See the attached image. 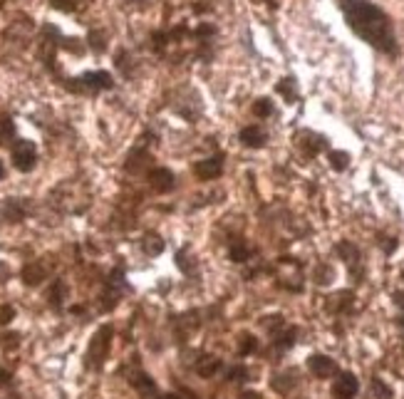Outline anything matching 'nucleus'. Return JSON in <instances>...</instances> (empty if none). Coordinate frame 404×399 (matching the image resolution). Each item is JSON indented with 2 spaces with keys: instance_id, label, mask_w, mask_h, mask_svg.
I'll list each match as a JSON object with an SVG mask.
<instances>
[{
  "instance_id": "1",
  "label": "nucleus",
  "mask_w": 404,
  "mask_h": 399,
  "mask_svg": "<svg viewBox=\"0 0 404 399\" xmlns=\"http://www.w3.org/2000/svg\"><path fill=\"white\" fill-rule=\"evenodd\" d=\"M345 23L362 43L375 48L377 53L387 55V58H400V43H397L395 23H392L390 13L382 10L372 0H337Z\"/></svg>"
},
{
  "instance_id": "2",
  "label": "nucleus",
  "mask_w": 404,
  "mask_h": 399,
  "mask_svg": "<svg viewBox=\"0 0 404 399\" xmlns=\"http://www.w3.org/2000/svg\"><path fill=\"white\" fill-rule=\"evenodd\" d=\"M112 337H114V327L112 325H102L97 332L92 335L87 345V352H84V367L92 372H99L104 367L109 357V350H112Z\"/></svg>"
},
{
  "instance_id": "3",
  "label": "nucleus",
  "mask_w": 404,
  "mask_h": 399,
  "mask_svg": "<svg viewBox=\"0 0 404 399\" xmlns=\"http://www.w3.org/2000/svg\"><path fill=\"white\" fill-rule=\"evenodd\" d=\"M70 89L72 92H80V94H97L102 89H112L114 87V80L109 72L104 70H94V72H84L80 75L77 80H70Z\"/></svg>"
},
{
  "instance_id": "4",
  "label": "nucleus",
  "mask_w": 404,
  "mask_h": 399,
  "mask_svg": "<svg viewBox=\"0 0 404 399\" xmlns=\"http://www.w3.org/2000/svg\"><path fill=\"white\" fill-rule=\"evenodd\" d=\"M10 159H13V166L18 171H23V174H28V171L35 169V164H38V146H35V141L30 139H18L13 144V149H10Z\"/></svg>"
},
{
  "instance_id": "5",
  "label": "nucleus",
  "mask_w": 404,
  "mask_h": 399,
  "mask_svg": "<svg viewBox=\"0 0 404 399\" xmlns=\"http://www.w3.org/2000/svg\"><path fill=\"white\" fill-rule=\"evenodd\" d=\"M360 392V380L352 372H337L332 382V399H355Z\"/></svg>"
},
{
  "instance_id": "6",
  "label": "nucleus",
  "mask_w": 404,
  "mask_h": 399,
  "mask_svg": "<svg viewBox=\"0 0 404 399\" xmlns=\"http://www.w3.org/2000/svg\"><path fill=\"white\" fill-rule=\"evenodd\" d=\"M194 174L199 176L201 181H214L224 174V154H214L206 156V159L196 161L194 164Z\"/></svg>"
},
{
  "instance_id": "7",
  "label": "nucleus",
  "mask_w": 404,
  "mask_h": 399,
  "mask_svg": "<svg viewBox=\"0 0 404 399\" xmlns=\"http://www.w3.org/2000/svg\"><path fill=\"white\" fill-rule=\"evenodd\" d=\"M307 370H310V375L317 377V380H330V377H335L337 372H340V367L327 355H310L307 357Z\"/></svg>"
},
{
  "instance_id": "8",
  "label": "nucleus",
  "mask_w": 404,
  "mask_h": 399,
  "mask_svg": "<svg viewBox=\"0 0 404 399\" xmlns=\"http://www.w3.org/2000/svg\"><path fill=\"white\" fill-rule=\"evenodd\" d=\"M127 382L134 387L136 392H139L141 399H159L161 397V392L156 390V382L151 380V377L146 375L144 370H139V367H136L134 372H129V380Z\"/></svg>"
},
{
  "instance_id": "9",
  "label": "nucleus",
  "mask_w": 404,
  "mask_h": 399,
  "mask_svg": "<svg viewBox=\"0 0 404 399\" xmlns=\"http://www.w3.org/2000/svg\"><path fill=\"white\" fill-rule=\"evenodd\" d=\"M146 179H149V186L156 191V194H169V191L176 186V176H174V171H171V169H164V166H156V169H149Z\"/></svg>"
},
{
  "instance_id": "10",
  "label": "nucleus",
  "mask_w": 404,
  "mask_h": 399,
  "mask_svg": "<svg viewBox=\"0 0 404 399\" xmlns=\"http://www.w3.org/2000/svg\"><path fill=\"white\" fill-rule=\"evenodd\" d=\"M239 141L249 149H263L266 141H268V132L261 124H249L239 132Z\"/></svg>"
},
{
  "instance_id": "11",
  "label": "nucleus",
  "mask_w": 404,
  "mask_h": 399,
  "mask_svg": "<svg viewBox=\"0 0 404 399\" xmlns=\"http://www.w3.org/2000/svg\"><path fill=\"white\" fill-rule=\"evenodd\" d=\"M295 141H297V146H300L305 156H317L322 149H325V136H320L315 132H307V129L297 134Z\"/></svg>"
},
{
  "instance_id": "12",
  "label": "nucleus",
  "mask_w": 404,
  "mask_h": 399,
  "mask_svg": "<svg viewBox=\"0 0 404 399\" xmlns=\"http://www.w3.org/2000/svg\"><path fill=\"white\" fill-rule=\"evenodd\" d=\"M48 275H50V270L43 261H30V263L23 268V283L28 288H38L43 280H48Z\"/></svg>"
},
{
  "instance_id": "13",
  "label": "nucleus",
  "mask_w": 404,
  "mask_h": 399,
  "mask_svg": "<svg viewBox=\"0 0 404 399\" xmlns=\"http://www.w3.org/2000/svg\"><path fill=\"white\" fill-rule=\"evenodd\" d=\"M224 367V362L219 360L216 355H201L199 360H196L194 370L199 372V377H204V380H211V377L216 375V372Z\"/></svg>"
},
{
  "instance_id": "14",
  "label": "nucleus",
  "mask_w": 404,
  "mask_h": 399,
  "mask_svg": "<svg viewBox=\"0 0 404 399\" xmlns=\"http://www.w3.org/2000/svg\"><path fill=\"white\" fill-rule=\"evenodd\" d=\"M65 300H67V283H65V280H55L53 288L48 290V302H50V307L60 310Z\"/></svg>"
},
{
  "instance_id": "15",
  "label": "nucleus",
  "mask_w": 404,
  "mask_h": 399,
  "mask_svg": "<svg viewBox=\"0 0 404 399\" xmlns=\"http://www.w3.org/2000/svg\"><path fill=\"white\" fill-rule=\"evenodd\" d=\"M229 258L234 261V263H246V261L251 258L249 244H246V241H241V239H234L229 244Z\"/></svg>"
},
{
  "instance_id": "16",
  "label": "nucleus",
  "mask_w": 404,
  "mask_h": 399,
  "mask_svg": "<svg viewBox=\"0 0 404 399\" xmlns=\"http://www.w3.org/2000/svg\"><path fill=\"white\" fill-rule=\"evenodd\" d=\"M146 161H149V154H146L144 149H134L132 154L127 156V164H124V169L132 171V174H139V171L146 166Z\"/></svg>"
},
{
  "instance_id": "17",
  "label": "nucleus",
  "mask_w": 404,
  "mask_h": 399,
  "mask_svg": "<svg viewBox=\"0 0 404 399\" xmlns=\"http://www.w3.org/2000/svg\"><path fill=\"white\" fill-rule=\"evenodd\" d=\"M3 214L8 219V224H18V221L25 219V206L20 204L18 199H10L8 204L3 206Z\"/></svg>"
},
{
  "instance_id": "18",
  "label": "nucleus",
  "mask_w": 404,
  "mask_h": 399,
  "mask_svg": "<svg viewBox=\"0 0 404 399\" xmlns=\"http://www.w3.org/2000/svg\"><path fill=\"white\" fill-rule=\"evenodd\" d=\"M271 387L275 392H280V395H288V392L295 387V375H290V372H285V375H278L271 380Z\"/></svg>"
},
{
  "instance_id": "19",
  "label": "nucleus",
  "mask_w": 404,
  "mask_h": 399,
  "mask_svg": "<svg viewBox=\"0 0 404 399\" xmlns=\"http://www.w3.org/2000/svg\"><path fill=\"white\" fill-rule=\"evenodd\" d=\"M141 248H144L146 256H159L161 251H164V241L156 234H146L144 241H141Z\"/></svg>"
},
{
  "instance_id": "20",
  "label": "nucleus",
  "mask_w": 404,
  "mask_h": 399,
  "mask_svg": "<svg viewBox=\"0 0 404 399\" xmlns=\"http://www.w3.org/2000/svg\"><path fill=\"white\" fill-rule=\"evenodd\" d=\"M253 352H258V340H256V335L244 332V335H241V340H239V355L249 357V355H253Z\"/></svg>"
},
{
  "instance_id": "21",
  "label": "nucleus",
  "mask_w": 404,
  "mask_h": 399,
  "mask_svg": "<svg viewBox=\"0 0 404 399\" xmlns=\"http://www.w3.org/2000/svg\"><path fill=\"white\" fill-rule=\"evenodd\" d=\"M327 161H330V166L335 171H345L347 166H350V154L347 151H327Z\"/></svg>"
},
{
  "instance_id": "22",
  "label": "nucleus",
  "mask_w": 404,
  "mask_h": 399,
  "mask_svg": "<svg viewBox=\"0 0 404 399\" xmlns=\"http://www.w3.org/2000/svg\"><path fill=\"white\" fill-rule=\"evenodd\" d=\"M87 43L94 53H104V50H107V33H104V30H92V33L87 35Z\"/></svg>"
},
{
  "instance_id": "23",
  "label": "nucleus",
  "mask_w": 404,
  "mask_h": 399,
  "mask_svg": "<svg viewBox=\"0 0 404 399\" xmlns=\"http://www.w3.org/2000/svg\"><path fill=\"white\" fill-rule=\"evenodd\" d=\"M251 112H253V117H258V119H268L271 114H273V102H271L268 97L256 99L253 107H251Z\"/></svg>"
},
{
  "instance_id": "24",
  "label": "nucleus",
  "mask_w": 404,
  "mask_h": 399,
  "mask_svg": "<svg viewBox=\"0 0 404 399\" xmlns=\"http://www.w3.org/2000/svg\"><path fill=\"white\" fill-rule=\"evenodd\" d=\"M278 92L283 94V97L288 99V104L290 102H295L297 99V92H295V80H290V77H285V80H280V82H278Z\"/></svg>"
},
{
  "instance_id": "25",
  "label": "nucleus",
  "mask_w": 404,
  "mask_h": 399,
  "mask_svg": "<svg viewBox=\"0 0 404 399\" xmlns=\"http://www.w3.org/2000/svg\"><path fill=\"white\" fill-rule=\"evenodd\" d=\"M50 5H53L55 10H62V13L77 10V0H50Z\"/></svg>"
},
{
  "instance_id": "26",
  "label": "nucleus",
  "mask_w": 404,
  "mask_h": 399,
  "mask_svg": "<svg viewBox=\"0 0 404 399\" xmlns=\"http://www.w3.org/2000/svg\"><path fill=\"white\" fill-rule=\"evenodd\" d=\"M372 387H375V395L380 399H392V390H390V387H385V382H382L380 377H375V380H372Z\"/></svg>"
},
{
  "instance_id": "27",
  "label": "nucleus",
  "mask_w": 404,
  "mask_h": 399,
  "mask_svg": "<svg viewBox=\"0 0 404 399\" xmlns=\"http://www.w3.org/2000/svg\"><path fill=\"white\" fill-rule=\"evenodd\" d=\"M249 380V370L246 367H231L229 370V382H246Z\"/></svg>"
},
{
  "instance_id": "28",
  "label": "nucleus",
  "mask_w": 404,
  "mask_h": 399,
  "mask_svg": "<svg viewBox=\"0 0 404 399\" xmlns=\"http://www.w3.org/2000/svg\"><path fill=\"white\" fill-rule=\"evenodd\" d=\"M15 317V307L13 305H0V325H8Z\"/></svg>"
},
{
  "instance_id": "29",
  "label": "nucleus",
  "mask_w": 404,
  "mask_h": 399,
  "mask_svg": "<svg viewBox=\"0 0 404 399\" xmlns=\"http://www.w3.org/2000/svg\"><path fill=\"white\" fill-rule=\"evenodd\" d=\"M236 399H263V397H261L256 390H244V392H241V395L236 397Z\"/></svg>"
},
{
  "instance_id": "30",
  "label": "nucleus",
  "mask_w": 404,
  "mask_h": 399,
  "mask_svg": "<svg viewBox=\"0 0 404 399\" xmlns=\"http://www.w3.org/2000/svg\"><path fill=\"white\" fill-rule=\"evenodd\" d=\"M10 382V372H5L3 367H0V387H5Z\"/></svg>"
},
{
  "instance_id": "31",
  "label": "nucleus",
  "mask_w": 404,
  "mask_h": 399,
  "mask_svg": "<svg viewBox=\"0 0 404 399\" xmlns=\"http://www.w3.org/2000/svg\"><path fill=\"white\" fill-rule=\"evenodd\" d=\"M8 275H10V270L3 263H0V278H8Z\"/></svg>"
},
{
  "instance_id": "32",
  "label": "nucleus",
  "mask_w": 404,
  "mask_h": 399,
  "mask_svg": "<svg viewBox=\"0 0 404 399\" xmlns=\"http://www.w3.org/2000/svg\"><path fill=\"white\" fill-rule=\"evenodd\" d=\"M266 3H268V8H271V10H275L278 5H280V0H266Z\"/></svg>"
},
{
  "instance_id": "33",
  "label": "nucleus",
  "mask_w": 404,
  "mask_h": 399,
  "mask_svg": "<svg viewBox=\"0 0 404 399\" xmlns=\"http://www.w3.org/2000/svg\"><path fill=\"white\" fill-rule=\"evenodd\" d=\"M400 317H397V322H400V327H402V330H404V307H400Z\"/></svg>"
},
{
  "instance_id": "34",
  "label": "nucleus",
  "mask_w": 404,
  "mask_h": 399,
  "mask_svg": "<svg viewBox=\"0 0 404 399\" xmlns=\"http://www.w3.org/2000/svg\"><path fill=\"white\" fill-rule=\"evenodd\" d=\"M3 174H5V166H3V161H0V179H3Z\"/></svg>"
},
{
  "instance_id": "35",
  "label": "nucleus",
  "mask_w": 404,
  "mask_h": 399,
  "mask_svg": "<svg viewBox=\"0 0 404 399\" xmlns=\"http://www.w3.org/2000/svg\"><path fill=\"white\" fill-rule=\"evenodd\" d=\"M402 280H404V270H402Z\"/></svg>"
},
{
  "instance_id": "36",
  "label": "nucleus",
  "mask_w": 404,
  "mask_h": 399,
  "mask_svg": "<svg viewBox=\"0 0 404 399\" xmlns=\"http://www.w3.org/2000/svg\"><path fill=\"white\" fill-rule=\"evenodd\" d=\"M0 3H3V0H0Z\"/></svg>"
}]
</instances>
